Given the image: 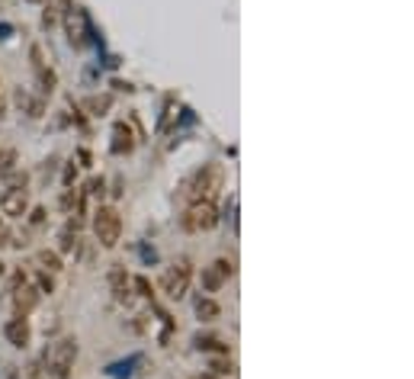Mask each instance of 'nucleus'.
Instances as JSON below:
<instances>
[{
	"instance_id": "f257e3e1",
	"label": "nucleus",
	"mask_w": 414,
	"mask_h": 379,
	"mask_svg": "<svg viewBox=\"0 0 414 379\" xmlns=\"http://www.w3.org/2000/svg\"><path fill=\"white\" fill-rule=\"evenodd\" d=\"M225 187V168L215 161L203 164L196 177H193V203H215V197Z\"/></svg>"
},
{
	"instance_id": "f03ea898",
	"label": "nucleus",
	"mask_w": 414,
	"mask_h": 379,
	"mask_svg": "<svg viewBox=\"0 0 414 379\" xmlns=\"http://www.w3.org/2000/svg\"><path fill=\"white\" fill-rule=\"evenodd\" d=\"M93 235L103 247H116L122 238V216L116 206H97L93 212Z\"/></svg>"
},
{
	"instance_id": "7ed1b4c3",
	"label": "nucleus",
	"mask_w": 414,
	"mask_h": 379,
	"mask_svg": "<svg viewBox=\"0 0 414 379\" xmlns=\"http://www.w3.org/2000/svg\"><path fill=\"white\" fill-rule=\"evenodd\" d=\"M78 341L74 337H61L55 347H52L49 354V373L52 379H71V373H74V363H78Z\"/></svg>"
},
{
	"instance_id": "20e7f679",
	"label": "nucleus",
	"mask_w": 414,
	"mask_h": 379,
	"mask_svg": "<svg viewBox=\"0 0 414 379\" xmlns=\"http://www.w3.org/2000/svg\"><path fill=\"white\" fill-rule=\"evenodd\" d=\"M190 283H193V264L187 257L177 260V264H170V267L164 270V276H161V289L170 296V299H183L187 289H190Z\"/></svg>"
},
{
	"instance_id": "39448f33",
	"label": "nucleus",
	"mask_w": 414,
	"mask_h": 379,
	"mask_svg": "<svg viewBox=\"0 0 414 379\" xmlns=\"http://www.w3.org/2000/svg\"><path fill=\"white\" fill-rule=\"evenodd\" d=\"M218 222L215 203H190V209L183 212V228L187 232H212Z\"/></svg>"
},
{
	"instance_id": "423d86ee",
	"label": "nucleus",
	"mask_w": 414,
	"mask_h": 379,
	"mask_svg": "<svg viewBox=\"0 0 414 379\" xmlns=\"http://www.w3.org/2000/svg\"><path fill=\"white\" fill-rule=\"evenodd\" d=\"M232 274H235V264H232V260L218 257V260H212L209 267H203V276H199V283H203L206 293H218L225 283L232 280Z\"/></svg>"
},
{
	"instance_id": "0eeeda50",
	"label": "nucleus",
	"mask_w": 414,
	"mask_h": 379,
	"mask_svg": "<svg viewBox=\"0 0 414 379\" xmlns=\"http://www.w3.org/2000/svg\"><path fill=\"white\" fill-rule=\"evenodd\" d=\"M4 337H7V344L20 347V351H26L29 341H32V331H29V322L26 315H13L7 325H4Z\"/></svg>"
},
{
	"instance_id": "6e6552de",
	"label": "nucleus",
	"mask_w": 414,
	"mask_h": 379,
	"mask_svg": "<svg viewBox=\"0 0 414 379\" xmlns=\"http://www.w3.org/2000/svg\"><path fill=\"white\" fill-rule=\"evenodd\" d=\"M0 212L7 218H23L29 212V197L26 190H4V197H0Z\"/></svg>"
},
{
	"instance_id": "1a4fd4ad",
	"label": "nucleus",
	"mask_w": 414,
	"mask_h": 379,
	"mask_svg": "<svg viewBox=\"0 0 414 379\" xmlns=\"http://www.w3.org/2000/svg\"><path fill=\"white\" fill-rule=\"evenodd\" d=\"M112 155H132L135 148V132L126 126V122H116L112 126Z\"/></svg>"
},
{
	"instance_id": "9d476101",
	"label": "nucleus",
	"mask_w": 414,
	"mask_h": 379,
	"mask_svg": "<svg viewBox=\"0 0 414 379\" xmlns=\"http://www.w3.org/2000/svg\"><path fill=\"white\" fill-rule=\"evenodd\" d=\"M39 296H42V293H39L35 286H26V283H23V286H16V289H13L16 315H29V312L39 305Z\"/></svg>"
},
{
	"instance_id": "9b49d317",
	"label": "nucleus",
	"mask_w": 414,
	"mask_h": 379,
	"mask_svg": "<svg viewBox=\"0 0 414 379\" xmlns=\"http://www.w3.org/2000/svg\"><path fill=\"white\" fill-rule=\"evenodd\" d=\"M110 286L116 293V302H132V289H129V276L122 267H112L110 270Z\"/></svg>"
},
{
	"instance_id": "f8f14e48",
	"label": "nucleus",
	"mask_w": 414,
	"mask_h": 379,
	"mask_svg": "<svg viewBox=\"0 0 414 379\" xmlns=\"http://www.w3.org/2000/svg\"><path fill=\"white\" fill-rule=\"evenodd\" d=\"M196 318L199 322H215V318H222V305H218L212 296H199L196 299Z\"/></svg>"
},
{
	"instance_id": "ddd939ff",
	"label": "nucleus",
	"mask_w": 414,
	"mask_h": 379,
	"mask_svg": "<svg viewBox=\"0 0 414 379\" xmlns=\"http://www.w3.org/2000/svg\"><path fill=\"white\" fill-rule=\"evenodd\" d=\"M39 267H42L45 274H58V270L64 267V264H61V254H58V251H49V247H42V251H39Z\"/></svg>"
},
{
	"instance_id": "4468645a",
	"label": "nucleus",
	"mask_w": 414,
	"mask_h": 379,
	"mask_svg": "<svg viewBox=\"0 0 414 379\" xmlns=\"http://www.w3.org/2000/svg\"><path fill=\"white\" fill-rule=\"evenodd\" d=\"M20 164V151L16 148H0V174H13Z\"/></svg>"
},
{
	"instance_id": "2eb2a0df",
	"label": "nucleus",
	"mask_w": 414,
	"mask_h": 379,
	"mask_svg": "<svg viewBox=\"0 0 414 379\" xmlns=\"http://www.w3.org/2000/svg\"><path fill=\"white\" fill-rule=\"evenodd\" d=\"M58 241H61V245H58V251H61V254H71L74 247H78V228L68 222V225L61 228V238H58Z\"/></svg>"
},
{
	"instance_id": "dca6fc26",
	"label": "nucleus",
	"mask_w": 414,
	"mask_h": 379,
	"mask_svg": "<svg viewBox=\"0 0 414 379\" xmlns=\"http://www.w3.org/2000/svg\"><path fill=\"white\" fill-rule=\"evenodd\" d=\"M26 216H29V225H32V228H42V225L49 222V209H45V206H35V209H29Z\"/></svg>"
},
{
	"instance_id": "f3484780",
	"label": "nucleus",
	"mask_w": 414,
	"mask_h": 379,
	"mask_svg": "<svg viewBox=\"0 0 414 379\" xmlns=\"http://www.w3.org/2000/svg\"><path fill=\"white\" fill-rule=\"evenodd\" d=\"M110 103H112V100H110V97H90V100H87V103H84V106H87V110H90V112H93V116H103V112H106V110H110Z\"/></svg>"
},
{
	"instance_id": "a211bd4d",
	"label": "nucleus",
	"mask_w": 414,
	"mask_h": 379,
	"mask_svg": "<svg viewBox=\"0 0 414 379\" xmlns=\"http://www.w3.org/2000/svg\"><path fill=\"white\" fill-rule=\"evenodd\" d=\"M39 81H42V91H45V93L55 91V74H52V71H45V64L39 68Z\"/></svg>"
},
{
	"instance_id": "6ab92c4d",
	"label": "nucleus",
	"mask_w": 414,
	"mask_h": 379,
	"mask_svg": "<svg viewBox=\"0 0 414 379\" xmlns=\"http://www.w3.org/2000/svg\"><path fill=\"white\" fill-rule=\"evenodd\" d=\"M35 289H39V293H55V276H52V274H39V286H35Z\"/></svg>"
},
{
	"instance_id": "aec40b11",
	"label": "nucleus",
	"mask_w": 414,
	"mask_h": 379,
	"mask_svg": "<svg viewBox=\"0 0 414 379\" xmlns=\"http://www.w3.org/2000/svg\"><path fill=\"white\" fill-rule=\"evenodd\" d=\"M196 347H199V351L206 347V351H222V354H225L222 341H215V337H196Z\"/></svg>"
},
{
	"instance_id": "412c9836",
	"label": "nucleus",
	"mask_w": 414,
	"mask_h": 379,
	"mask_svg": "<svg viewBox=\"0 0 414 379\" xmlns=\"http://www.w3.org/2000/svg\"><path fill=\"white\" fill-rule=\"evenodd\" d=\"M135 289H138L145 299H155V289H151V283H148L145 276H135Z\"/></svg>"
},
{
	"instance_id": "4be33fe9",
	"label": "nucleus",
	"mask_w": 414,
	"mask_h": 379,
	"mask_svg": "<svg viewBox=\"0 0 414 379\" xmlns=\"http://www.w3.org/2000/svg\"><path fill=\"white\" fill-rule=\"evenodd\" d=\"M74 203H78V193H74V190H64V193H61V209L64 212H71V206H74Z\"/></svg>"
},
{
	"instance_id": "5701e85b",
	"label": "nucleus",
	"mask_w": 414,
	"mask_h": 379,
	"mask_svg": "<svg viewBox=\"0 0 414 379\" xmlns=\"http://www.w3.org/2000/svg\"><path fill=\"white\" fill-rule=\"evenodd\" d=\"M26 183H29L26 174H13V177L7 180V190H26Z\"/></svg>"
},
{
	"instance_id": "b1692460",
	"label": "nucleus",
	"mask_w": 414,
	"mask_h": 379,
	"mask_svg": "<svg viewBox=\"0 0 414 379\" xmlns=\"http://www.w3.org/2000/svg\"><path fill=\"white\" fill-rule=\"evenodd\" d=\"M212 370L215 373H232V360H212Z\"/></svg>"
},
{
	"instance_id": "393cba45",
	"label": "nucleus",
	"mask_w": 414,
	"mask_h": 379,
	"mask_svg": "<svg viewBox=\"0 0 414 379\" xmlns=\"http://www.w3.org/2000/svg\"><path fill=\"white\" fill-rule=\"evenodd\" d=\"M78 158H81V168H90V164H93V158H90V151H87V148H81Z\"/></svg>"
},
{
	"instance_id": "a878e982",
	"label": "nucleus",
	"mask_w": 414,
	"mask_h": 379,
	"mask_svg": "<svg viewBox=\"0 0 414 379\" xmlns=\"http://www.w3.org/2000/svg\"><path fill=\"white\" fill-rule=\"evenodd\" d=\"M29 379H42V363H29Z\"/></svg>"
},
{
	"instance_id": "bb28decb",
	"label": "nucleus",
	"mask_w": 414,
	"mask_h": 379,
	"mask_svg": "<svg viewBox=\"0 0 414 379\" xmlns=\"http://www.w3.org/2000/svg\"><path fill=\"white\" fill-rule=\"evenodd\" d=\"M74 177H78V168H68V170H64V187H71V183H74Z\"/></svg>"
},
{
	"instance_id": "cd10ccee",
	"label": "nucleus",
	"mask_w": 414,
	"mask_h": 379,
	"mask_svg": "<svg viewBox=\"0 0 414 379\" xmlns=\"http://www.w3.org/2000/svg\"><path fill=\"white\" fill-rule=\"evenodd\" d=\"M4 276H7V264H4V260H0V280H4Z\"/></svg>"
},
{
	"instance_id": "c85d7f7f",
	"label": "nucleus",
	"mask_w": 414,
	"mask_h": 379,
	"mask_svg": "<svg viewBox=\"0 0 414 379\" xmlns=\"http://www.w3.org/2000/svg\"><path fill=\"white\" fill-rule=\"evenodd\" d=\"M196 379H215V376H196Z\"/></svg>"
},
{
	"instance_id": "c756f323",
	"label": "nucleus",
	"mask_w": 414,
	"mask_h": 379,
	"mask_svg": "<svg viewBox=\"0 0 414 379\" xmlns=\"http://www.w3.org/2000/svg\"><path fill=\"white\" fill-rule=\"evenodd\" d=\"M0 232H4V218H0Z\"/></svg>"
},
{
	"instance_id": "7c9ffc66",
	"label": "nucleus",
	"mask_w": 414,
	"mask_h": 379,
	"mask_svg": "<svg viewBox=\"0 0 414 379\" xmlns=\"http://www.w3.org/2000/svg\"><path fill=\"white\" fill-rule=\"evenodd\" d=\"M0 116H4V103H0Z\"/></svg>"
}]
</instances>
